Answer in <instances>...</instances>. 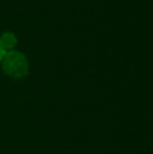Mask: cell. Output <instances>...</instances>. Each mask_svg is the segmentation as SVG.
<instances>
[{"label":"cell","instance_id":"7a4b0ae2","mask_svg":"<svg viewBox=\"0 0 153 154\" xmlns=\"http://www.w3.org/2000/svg\"><path fill=\"white\" fill-rule=\"evenodd\" d=\"M16 46H18V37L12 31H4L0 35V48L4 53L16 50Z\"/></svg>","mask_w":153,"mask_h":154},{"label":"cell","instance_id":"3957f363","mask_svg":"<svg viewBox=\"0 0 153 154\" xmlns=\"http://www.w3.org/2000/svg\"><path fill=\"white\" fill-rule=\"evenodd\" d=\"M3 56H4V51H3V49L0 48V62H2V60H3Z\"/></svg>","mask_w":153,"mask_h":154},{"label":"cell","instance_id":"6da1fadb","mask_svg":"<svg viewBox=\"0 0 153 154\" xmlns=\"http://www.w3.org/2000/svg\"><path fill=\"white\" fill-rule=\"evenodd\" d=\"M0 65H2V69L4 72V75L12 80L24 79V77H27L30 72L29 60H27V57L23 53H20L18 50L4 53Z\"/></svg>","mask_w":153,"mask_h":154}]
</instances>
